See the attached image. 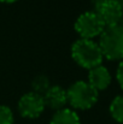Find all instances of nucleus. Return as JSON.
<instances>
[{
  "label": "nucleus",
  "instance_id": "nucleus-11",
  "mask_svg": "<svg viewBox=\"0 0 123 124\" xmlns=\"http://www.w3.org/2000/svg\"><path fill=\"white\" fill-rule=\"evenodd\" d=\"M51 87V83H49V80L47 76L45 75H38L36 77H34L33 82H32V88L34 93H38L40 95H43L45 92Z\"/></svg>",
  "mask_w": 123,
  "mask_h": 124
},
{
  "label": "nucleus",
  "instance_id": "nucleus-1",
  "mask_svg": "<svg viewBox=\"0 0 123 124\" xmlns=\"http://www.w3.org/2000/svg\"><path fill=\"white\" fill-rule=\"evenodd\" d=\"M71 57L77 65L87 70L101 65L104 59L98 42L87 39H77L73 43Z\"/></svg>",
  "mask_w": 123,
  "mask_h": 124
},
{
  "label": "nucleus",
  "instance_id": "nucleus-7",
  "mask_svg": "<svg viewBox=\"0 0 123 124\" xmlns=\"http://www.w3.org/2000/svg\"><path fill=\"white\" fill-rule=\"evenodd\" d=\"M46 107H49L54 111L62 110L68 104V95L66 89L60 85H51L45 94L42 95Z\"/></svg>",
  "mask_w": 123,
  "mask_h": 124
},
{
  "label": "nucleus",
  "instance_id": "nucleus-6",
  "mask_svg": "<svg viewBox=\"0 0 123 124\" xmlns=\"http://www.w3.org/2000/svg\"><path fill=\"white\" fill-rule=\"evenodd\" d=\"M93 11L100 17L105 27L118 25L123 21V6L118 0H103Z\"/></svg>",
  "mask_w": 123,
  "mask_h": 124
},
{
  "label": "nucleus",
  "instance_id": "nucleus-9",
  "mask_svg": "<svg viewBox=\"0 0 123 124\" xmlns=\"http://www.w3.org/2000/svg\"><path fill=\"white\" fill-rule=\"evenodd\" d=\"M49 124H81V119L75 110L64 107L54 112Z\"/></svg>",
  "mask_w": 123,
  "mask_h": 124
},
{
  "label": "nucleus",
  "instance_id": "nucleus-12",
  "mask_svg": "<svg viewBox=\"0 0 123 124\" xmlns=\"http://www.w3.org/2000/svg\"><path fill=\"white\" fill-rule=\"evenodd\" d=\"M15 116L12 110L6 105H0V124H13Z\"/></svg>",
  "mask_w": 123,
  "mask_h": 124
},
{
  "label": "nucleus",
  "instance_id": "nucleus-10",
  "mask_svg": "<svg viewBox=\"0 0 123 124\" xmlns=\"http://www.w3.org/2000/svg\"><path fill=\"white\" fill-rule=\"evenodd\" d=\"M111 117L117 122V123L123 124V94L117 95L110 104L109 107Z\"/></svg>",
  "mask_w": 123,
  "mask_h": 124
},
{
  "label": "nucleus",
  "instance_id": "nucleus-15",
  "mask_svg": "<svg viewBox=\"0 0 123 124\" xmlns=\"http://www.w3.org/2000/svg\"><path fill=\"white\" fill-rule=\"evenodd\" d=\"M118 1H120V2L122 4V6H123V0H118Z\"/></svg>",
  "mask_w": 123,
  "mask_h": 124
},
{
  "label": "nucleus",
  "instance_id": "nucleus-5",
  "mask_svg": "<svg viewBox=\"0 0 123 124\" xmlns=\"http://www.w3.org/2000/svg\"><path fill=\"white\" fill-rule=\"evenodd\" d=\"M17 108H18L19 115L23 118L35 119L42 115V112L46 108V105H45L42 95L34 92H28L23 94L21 99L18 100Z\"/></svg>",
  "mask_w": 123,
  "mask_h": 124
},
{
  "label": "nucleus",
  "instance_id": "nucleus-2",
  "mask_svg": "<svg viewBox=\"0 0 123 124\" xmlns=\"http://www.w3.org/2000/svg\"><path fill=\"white\" fill-rule=\"evenodd\" d=\"M103 57L109 60H123V27H105L98 42Z\"/></svg>",
  "mask_w": 123,
  "mask_h": 124
},
{
  "label": "nucleus",
  "instance_id": "nucleus-13",
  "mask_svg": "<svg viewBox=\"0 0 123 124\" xmlns=\"http://www.w3.org/2000/svg\"><path fill=\"white\" fill-rule=\"evenodd\" d=\"M116 80L120 84V87L123 90V60L120 62L118 66H117V71H116Z\"/></svg>",
  "mask_w": 123,
  "mask_h": 124
},
{
  "label": "nucleus",
  "instance_id": "nucleus-8",
  "mask_svg": "<svg viewBox=\"0 0 123 124\" xmlns=\"http://www.w3.org/2000/svg\"><path fill=\"white\" fill-rule=\"evenodd\" d=\"M111 81H112L111 74L107 70V68L104 66L103 64L88 70V81L87 82L98 92L105 90L111 84Z\"/></svg>",
  "mask_w": 123,
  "mask_h": 124
},
{
  "label": "nucleus",
  "instance_id": "nucleus-4",
  "mask_svg": "<svg viewBox=\"0 0 123 124\" xmlns=\"http://www.w3.org/2000/svg\"><path fill=\"white\" fill-rule=\"evenodd\" d=\"M104 29L105 24L93 10L81 13L75 22V30L80 35V39L93 40L100 36Z\"/></svg>",
  "mask_w": 123,
  "mask_h": 124
},
{
  "label": "nucleus",
  "instance_id": "nucleus-3",
  "mask_svg": "<svg viewBox=\"0 0 123 124\" xmlns=\"http://www.w3.org/2000/svg\"><path fill=\"white\" fill-rule=\"evenodd\" d=\"M66 95L68 104L73 110L84 111L92 108L97 104L99 92L86 81H76L66 89Z\"/></svg>",
  "mask_w": 123,
  "mask_h": 124
},
{
  "label": "nucleus",
  "instance_id": "nucleus-14",
  "mask_svg": "<svg viewBox=\"0 0 123 124\" xmlns=\"http://www.w3.org/2000/svg\"><path fill=\"white\" fill-rule=\"evenodd\" d=\"M16 1H18V0H0V2H6V4H12Z\"/></svg>",
  "mask_w": 123,
  "mask_h": 124
}]
</instances>
